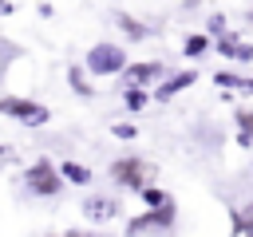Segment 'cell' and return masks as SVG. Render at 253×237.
<instances>
[{
    "label": "cell",
    "mask_w": 253,
    "mask_h": 237,
    "mask_svg": "<svg viewBox=\"0 0 253 237\" xmlns=\"http://www.w3.org/2000/svg\"><path fill=\"white\" fill-rule=\"evenodd\" d=\"M24 182H28V190H32L36 198H55V194H63V174H59V166H55L51 158H36V162L28 166V174H24Z\"/></svg>",
    "instance_id": "6da1fadb"
},
{
    "label": "cell",
    "mask_w": 253,
    "mask_h": 237,
    "mask_svg": "<svg viewBox=\"0 0 253 237\" xmlns=\"http://www.w3.org/2000/svg\"><path fill=\"white\" fill-rule=\"evenodd\" d=\"M0 115L4 118H16L24 126H43L51 118V111L36 99H20V95H0Z\"/></svg>",
    "instance_id": "7a4b0ae2"
},
{
    "label": "cell",
    "mask_w": 253,
    "mask_h": 237,
    "mask_svg": "<svg viewBox=\"0 0 253 237\" xmlns=\"http://www.w3.org/2000/svg\"><path fill=\"white\" fill-rule=\"evenodd\" d=\"M154 166L150 162H142V158H119V162H111V182H119V186H126V190H142V186H150L154 182Z\"/></svg>",
    "instance_id": "3957f363"
},
{
    "label": "cell",
    "mask_w": 253,
    "mask_h": 237,
    "mask_svg": "<svg viewBox=\"0 0 253 237\" xmlns=\"http://www.w3.org/2000/svg\"><path fill=\"white\" fill-rule=\"evenodd\" d=\"M83 63H87L91 75H119V71L126 67V51H123L119 43H95Z\"/></svg>",
    "instance_id": "277c9868"
},
{
    "label": "cell",
    "mask_w": 253,
    "mask_h": 237,
    "mask_svg": "<svg viewBox=\"0 0 253 237\" xmlns=\"http://www.w3.org/2000/svg\"><path fill=\"white\" fill-rule=\"evenodd\" d=\"M174 201L170 205H158V209H146V213H138V217H130L126 221V237H142V233H150V229H170L174 225Z\"/></svg>",
    "instance_id": "5b68a950"
},
{
    "label": "cell",
    "mask_w": 253,
    "mask_h": 237,
    "mask_svg": "<svg viewBox=\"0 0 253 237\" xmlns=\"http://www.w3.org/2000/svg\"><path fill=\"white\" fill-rule=\"evenodd\" d=\"M119 75H123V87H146V83H154V79L162 75V63H154V59H146V63H126Z\"/></svg>",
    "instance_id": "8992f818"
},
{
    "label": "cell",
    "mask_w": 253,
    "mask_h": 237,
    "mask_svg": "<svg viewBox=\"0 0 253 237\" xmlns=\"http://www.w3.org/2000/svg\"><path fill=\"white\" fill-rule=\"evenodd\" d=\"M83 213H87L91 221H111V217L119 213V201H115V198H87V201H83Z\"/></svg>",
    "instance_id": "52a82bcc"
},
{
    "label": "cell",
    "mask_w": 253,
    "mask_h": 237,
    "mask_svg": "<svg viewBox=\"0 0 253 237\" xmlns=\"http://www.w3.org/2000/svg\"><path fill=\"white\" fill-rule=\"evenodd\" d=\"M194 79H198L194 71H178V75H170V79H166V83H162V87H158L154 95H158V99H170V95H178V91H186V87H190Z\"/></svg>",
    "instance_id": "ba28073f"
},
{
    "label": "cell",
    "mask_w": 253,
    "mask_h": 237,
    "mask_svg": "<svg viewBox=\"0 0 253 237\" xmlns=\"http://www.w3.org/2000/svg\"><path fill=\"white\" fill-rule=\"evenodd\" d=\"M59 174H63V182H71V186H91V170L79 166V162H63Z\"/></svg>",
    "instance_id": "9c48e42d"
},
{
    "label": "cell",
    "mask_w": 253,
    "mask_h": 237,
    "mask_svg": "<svg viewBox=\"0 0 253 237\" xmlns=\"http://www.w3.org/2000/svg\"><path fill=\"white\" fill-rule=\"evenodd\" d=\"M233 233L253 237V201H249L245 209H237V213H233Z\"/></svg>",
    "instance_id": "30bf717a"
},
{
    "label": "cell",
    "mask_w": 253,
    "mask_h": 237,
    "mask_svg": "<svg viewBox=\"0 0 253 237\" xmlns=\"http://www.w3.org/2000/svg\"><path fill=\"white\" fill-rule=\"evenodd\" d=\"M123 103H126L130 111H142V107L150 103V95H146L142 87H126V91H123Z\"/></svg>",
    "instance_id": "8fae6325"
},
{
    "label": "cell",
    "mask_w": 253,
    "mask_h": 237,
    "mask_svg": "<svg viewBox=\"0 0 253 237\" xmlns=\"http://www.w3.org/2000/svg\"><path fill=\"white\" fill-rule=\"evenodd\" d=\"M138 194H142V201H146L150 209H158V205H170V198H166V190H158V186H142Z\"/></svg>",
    "instance_id": "7c38bea8"
},
{
    "label": "cell",
    "mask_w": 253,
    "mask_h": 237,
    "mask_svg": "<svg viewBox=\"0 0 253 237\" xmlns=\"http://www.w3.org/2000/svg\"><path fill=\"white\" fill-rule=\"evenodd\" d=\"M202 51H210V36H190V40H186V55L198 59Z\"/></svg>",
    "instance_id": "4fadbf2b"
},
{
    "label": "cell",
    "mask_w": 253,
    "mask_h": 237,
    "mask_svg": "<svg viewBox=\"0 0 253 237\" xmlns=\"http://www.w3.org/2000/svg\"><path fill=\"white\" fill-rule=\"evenodd\" d=\"M237 126H241V142L249 146V142H253V111H241V115H237Z\"/></svg>",
    "instance_id": "5bb4252c"
},
{
    "label": "cell",
    "mask_w": 253,
    "mask_h": 237,
    "mask_svg": "<svg viewBox=\"0 0 253 237\" xmlns=\"http://www.w3.org/2000/svg\"><path fill=\"white\" fill-rule=\"evenodd\" d=\"M119 28H123L126 36H134V40H142V36H146V28H138V20H130V16H119Z\"/></svg>",
    "instance_id": "9a60e30c"
},
{
    "label": "cell",
    "mask_w": 253,
    "mask_h": 237,
    "mask_svg": "<svg viewBox=\"0 0 253 237\" xmlns=\"http://www.w3.org/2000/svg\"><path fill=\"white\" fill-rule=\"evenodd\" d=\"M71 87H75V95H91V91H95V87H87V79H83L79 67H71Z\"/></svg>",
    "instance_id": "2e32d148"
},
{
    "label": "cell",
    "mask_w": 253,
    "mask_h": 237,
    "mask_svg": "<svg viewBox=\"0 0 253 237\" xmlns=\"http://www.w3.org/2000/svg\"><path fill=\"white\" fill-rule=\"evenodd\" d=\"M111 130H115V134H119V138H134V126H130V122H115V126H111Z\"/></svg>",
    "instance_id": "e0dca14e"
},
{
    "label": "cell",
    "mask_w": 253,
    "mask_h": 237,
    "mask_svg": "<svg viewBox=\"0 0 253 237\" xmlns=\"http://www.w3.org/2000/svg\"><path fill=\"white\" fill-rule=\"evenodd\" d=\"M59 237H95V233H87V229H67V233H59Z\"/></svg>",
    "instance_id": "ac0fdd59"
},
{
    "label": "cell",
    "mask_w": 253,
    "mask_h": 237,
    "mask_svg": "<svg viewBox=\"0 0 253 237\" xmlns=\"http://www.w3.org/2000/svg\"><path fill=\"white\" fill-rule=\"evenodd\" d=\"M4 154H8V146H0V162H4Z\"/></svg>",
    "instance_id": "d6986e66"
}]
</instances>
